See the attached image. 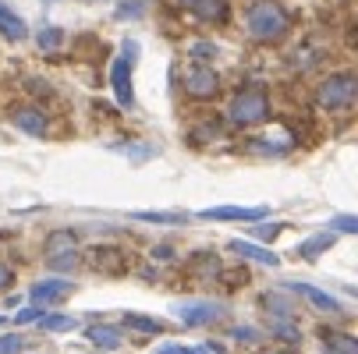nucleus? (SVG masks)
I'll list each match as a JSON object with an SVG mask.
<instances>
[{"mask_svg": "<svg viewBox=\"0 0 358 354\" xmlns=\"http://www.w3.org/2000/svg\"><path fill=\"white\" fill-rule=\"evenodd\" d=\"M185 8H192V15L202 22H227L231 15L227 0H185Z\"/></svg>", "mask_w": 358, "mask_h": 354, "instance_id": "obj_11", "label": "nucleus"}, {"mask_svg": "<svg viewBox=\"0 0 358 354\" xmlns=\"http://www.w3.org/2000/svg\"><path fill=\"white\" fill-rule=\"evenodd\" d=\"M157 354H210L206 347H178V344H164Z\"/></svg>", "mask_w": 358, "mask_h": 354, "instance_id": "obj_26", "label": "nucleus"}, {"mask_svg": "<svg viewBox=\"0 0 358 354\" xmlns=\"http://www.w3.org/2000/svg\"><path fill=\"white\" fill-rule=\"evenodd\" d=\"M334 241H337V237H334V230L316 234V237H309V241H301V244H298V256H301V259H320L327 248H334Z\"/></svg>", "mask_w": 358, "mask_h": 354, "instance_id": "obj_14", "label": "nucleus"}, {"mask_svg": "<svg viewBox=\"0 0 358 354\" xmlns=\"http://www.w3.org/2000/svg\"><path fill=\"white\" fill-rule=\"evenodd\" d=\"M71 290H75V283H71V280H39V283H32L29 297L36 301L39 309H43V305L50 309V305H57V301H64Z\"/></svg>", "mask_w": 358, "mask_h": 354, "instance_id": "obj_8", "label": "nucleus"}, {"mask_svg": "<svg viewBox=\"0 0 358 354\" xmlns=\"http://www.w3.org/2000/svg\"><path fill=\"white\" fill-rule=\"evenodd\" d=\"M202 220H245V223H259L270 216L266 206H213V209H202Z\"/></svg>", "mask_w": 358, "mask_h": 354, "instance_id": "obj_6", "label": "nucleus"}, {"mask_svg": "<svg viewBox=\"0 0 358 354\" xmlns=\"http://www.w3.org/2000/svg\"><path fill=\"white\" fill-rule=\"evenodd\" d=\"M327 337V354H358V340L351 333H323Z\"/></svg>", "mask_w": 358, "mask_h": 354, "instance_id": "obj_17", "label": "nucleus"}, {"mask_svg": "<svg viewBox=\"0 0 358 354\" xmlns=\"http://www.w3.org/2000/svg\"><path fill=\"white\" fill-rule=\"evenodd\" d=\"M89 263H92L99 273H114V276L128 270V263H124V256H121V248H103V244L89 251Z\"/></svg>", "mask_w": 358, "mask_h": 354, "instance_id": "obj_9", "label": "nucleus"}, {"mask_svg": "<svg viewBox=\"0 0 358 354\" xmlns=\"http://www.w3.org/2000/svg\"><path fill=\"white\" fill-rule=\"evenodd\" d=\"M15 128H22L25 135H32V138H43L46 135V117H43V110H36V107H22V110H15Z\"/></svg>", "mask_w": 358, "mask_h": 354, "instance_id": "obj_12", "label": "nucleus"}, {"mask_svg": "<svg viewBox=\"0 0 358 354\" xmlns=\"http://www.w3.org/2000/svg\"><path fill=\"white\" fill-rule=\"evenodd\" d=\"M124 326H131V330H142V333H164L167 330V323H160V319H149V316H124Z\"/></svg>", "mask_w": 358, "mask_h": 354, "instance_id": "obj_20", "label": "nucleus"}, {"mask_svg": "<svg viewBox=\"0 0 358 354\" xmlns=\"http://www.w3.org/2000/svg\"><path fill=\"white\" fill-rule=\"evenodd\" d=\"M43 316V309L36 305V309H25V312H18V323H32V319H39Z\"/></svg>", "mask_w": 358, "mask_h": 354, "instance_id": "obj_31", "label": "nucleus"}, {"mask_svg": "<svg viewBox=\"0 0 358 354\" xmlns=\"http://www.w3.org/2000/svg\"><path fill=\"white\" fill-rule=\"evenodd\" d=\"M0 323H4V319H0Z\"/></svg>", "mask_w": 358, "mask_h": 354, "instance_id": "obj_32", "label": "nucleus"}, {"mask_svg": "<svg viewBox=\"0 0 358 354\" xmlns=\"http://www.w3.org/2000/svg\"><path fill=\"white\" fill-rule=\"evenodd\" d=\"M61 251H75V234L71 230H54L46 237V259L50 256H61Z\"/></svg>", "mask_w": 358, "mask_h": 354, "instance_id": "obj_18", "label": "nucleus"}, {"mask_svg": "<svg viewBox=\"0 0 358 354\" xmlns=\"http://www.w3.org/2000/svg\"><path fill=\"white\" fill-rule=\"evenodd\" d=\"M174 312L185 326H206V323L224 316V309L217 305V301H188V305H178Z\"/></svg>", "mask_w": 358, "mask_h": 354, "instance_id": "obj_7", "label": "nucleus"}, {"mask_svg": "<svg viewBox=\"0 0 358 354\" xmlns=\"http://www.w3.org/2000/svg\"><path fill=\"white\" fill-rule=\"evenodd\" d=\"M231 251H238L241 259H252V263H263V266H280V259H277V251H266V248H259V244H252V241H231Z\"/></svg>", "mask_w": 358, "mask_h": 354, "instance_id": "obj_13", "label": "nucleus"}, {"mask_svg": "<svg viewBox=\"0 0 358 354\" xmlns=\"http://www.w3.org/2000/svg\"><path fill=\"white\" fill-rule=\"evenodd\" d=\"M39 323L50 333H64V330H75L78 326V319H71V316H39Z\"/></svg>", "mask_w": 358, "mask_h": 354, "instance_id": "obj_22", "label": "nucleus"}, {"mask_svg": "<svg viewBox=\"0 0 358 354\" xmlns=\"http://www.w3.org/2000/svg\"><path fill=\"white\" fill-rule=\"evenodd\" d=\"M18 351H25L22 337H4V340H0V354H18Z\"/></svg>", "mask_w": 358, "mask_h": 354, "instance_id": "obj_27", "label": "nucleus"}, {"mask_svg": "<svg viewBox=\"0 0 358 354\" xmlns=\"http://www.w3.org/2000/svg\"><path fill=\"white\" fill-rule=\"evenodd\" d=\"M131 216L142 220V223H188L185 213H149V209H142V213H131Z\"/></svg>", "mask_w": 358, "mask_h": 354, "instance_id": "obj_21", "label": "nucleus"}, {"mask_svg": "<svg viewBox=\"0 0 358 354\" xmlns=\"http://www.w3.org/2000/svg\"><path fill=\"white\" fill-rule=\"evenodd\" d=\"M50 266H54V270H71V266H78V251H61V256H50Z\"/></svg>", "mask_w": 358, "mask_h": 354, "instance_id": "obj_24", "label": "nucleus"}, {"mask_svg": "<svg viewBox=\"0 0 358 354\" xmlns=\"http://www.w3.org/2000/svg\"><path fill=\"white\" fill-rule=\"evenodd\" d=\"M231 337H238L241 344H248V340H255V330H252V326H234Z\"/></svg>", "mask_w": 358, "mask_h": 354, "instance_id": "obj_29", "label": "nucleus"}, {"mask_svg": "<svg viewBox=\"0 0 358 354\" xmlns=\"http://www.w3.org/2000/svg\"><path fill=\"white\" fill-rule=\"evenodd\" d=\"M36 39H39V50H57L64 43V32L61 29H43Z\"/></svg>", "mask_w": 358, "mask_h": 354, "instance_id": "obj_23", "label": "nucleus"}, {"mask_svg": "<svg viewBox=\"0 0 358 354\" xmlns=\"http://www.w3.org/2000/svg\"><path fill=\"white\" fill-rule=\"evenodd\" d=\"M89 340H92L96 347H103V351H114V347L124 344L121 330H114V326H89Z\"/></svg>", "mask_w": 358, "mask_h": 354, "instance_id": "obj_16", "label": "nucleus"}, {"mask_svg": "<svg viewBox=\"0 0 358 354\" xmlns=\"http://www.w3.org/2000/svg\"><path fill=\"white\" fill-rule=\"evenodd\" d=\"M11 280H15V273H11L4 263H0V290H8V287H11Z\"/></svg>", "mask_w": 358, "mask_h": 354, "instance_id": "obj_30", "label": "nucleus"}, {"mask_svg": "<svg viewBox=\"0 0 358 354\" xmlns=\"http://www.w3.org/2000/svg\"><path fill=\"white\" fill-rule=\"evenodd\" d=\"M217 89H220V75H217L213 68L192 64V68L185 71V92H188L192 99H213Z\"/></svg>", "mask_w": 358, "mask_h": 354, "instance_id": "obj_5", "label": "nucleus"}, {"mask_svg": "<svg viewBox=\"0 0 358 354\" xmlns=\"http://www.w3.org/2000/svg\"><path fill=\"white\" fill-rule=\"evenodd\" d=\"M245 22H248V32L255 39H263V43L280 39L287 32V25H291L287 11L277 4V0H255V4L245 11Z\"/></svg>", "mask_w": 358, "mask_h": 354, "instance_id": "obj_1", "label": "nucleus"}, {"mask_svg": "<svg viewBox=\"0 0 358 354\" xmlns=\"http://www.w3.org/2000/svg\"><path fill=\"white\" fill-rule=\"evenodd\" d=\"M330 230H341V234H355V230H358V220H355V216H334V220H330Z\"/></svg>", "mask_w": 358, "mask_h": 354, "instance_id": "obj_25", "label": "nucleus"}, {"mask_svg": "<svg viewBox=\"0 0 358 354\" xmlns=\"http://www.w3.org/2000/svg\"><path fill=\"white\" fill-rule=\"evenodd\" d=\"M291 290H294V294H301V297L309 301L313 309H320V312H341V301H337V297H330L327 290L313 287V283H291Z\"/></svg>", "mask_w": 358, "mask_h": 354, "instance_id": "obj_10", "label": "nucleus"}, {"mask_svg": "<svg viewBox=\"0 0 358 354\" xmlns=\"http://www.w3.org/2000/svg\"><path fill=\"white\" fill-rule=\"evenodd\" d=\"M135 54H138V46L135 43H124V54L110 68V85L117 92V103L121 107H135V89H131V61H135Z\"/></svg>", "mask_w": 358, "mask_h": 354, "instance_id": "obj_4", "label": "nucleus"}, {"mask_svg": "<svg viewBox=\"0 0 358 354\" xmlns=\"http://www.w3.org/2000/svg\"><path fill=\"white\" fill-rule=\"evenodd\" d=\"M138 11H142V0H124L117 18H138Z\"/></svg>", "mask_w": 358, "mask_h": 354, "instance_id": "obj_28", "label": "nucleus"}, {"mask_svg": "<svg viewBox=\"0 0 358 354\" xmlns=\"http://www.w3.org/2000/svg\"><path fill=\"white\" fill-rule=\"evenodd\" d=\"M355 96H358V82H355L351 71L327 78V82L320 85V92H316L320 107H327V110H348V107L355 103Z\"/></svg>", "mask_w": 358, "mask_h": 354, "instance_id": "obj_3", "label": "nucleus"}, {"mask_svg": "<svg viewBox=\"0 0 358 354\" xmlns=\"http://www.w3.org/2000/svg\"><path fill=\"white\" fill-rule=\"evenodd\" d=\"M0 32H4L8 39H25L29 36V25L11 11V8H4V4H0Z\"/></svg>", "mask_w": 358, "mask_h": 354, "instance_id": "obj_15", "label": "nucleus"}, {"mask_svg": "<svg viewBox=\"0 0 358 354\" xmlns=\"http://www.w3.org/2000/svg\"><path fill=\"white\" fill-rule=\"evenodd\" d=\"M270 333H273V337H280V340H287V344H298V340H301L298 326H294L291 319H284V316H273V323H270Z\"/></svg>", "mask_w": 358, "mask_h": 354, "instance_id": "obj_19", "label": "nucleus"}, {"mask_svg": "<svg viewBox=\"0 0 358 354\" xmlns=\"http://www.w3.org/2000/svg\"><path fill=\"white\" fill-rule=\"evenodd\" d=\"M231 124L238 128H252V124H263L270 117V99L263 85H245L234 99H231V110H227Z\"/></svg>", "mask_w": 358, "mask_h": 354, "instance_id": "obj_2", "label": "nucleus"}]
</instances>
